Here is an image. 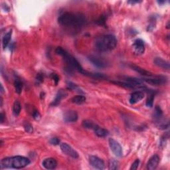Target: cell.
I'll list each match as a JSON object with an SVG mask.
<instances>
[{"instance_id": "obj_1", "label": "cell", "mask_w": 170, "mask_h": 170, "mask_svg": "<svg viewBox=\"0 0 170 170\" xmlns=\"http://www.w3.org/2000/svg\"><path fill=\"white\" fill-rule=\"evenodd\" d=\"M58 23L68 28L79 29L85 24L86 19L80 13L65 12L58 18Z\"/></svg>"}, {"instance_id": "obj_2", "label": "cell", "mask_w": 170, "mask_h": 170, "mask_svg": "<svg viewBox=\"0 0 170 170\" xmlns=\"http://www.w3.org/2000/svg\"><path fill=\"white\" fill-rule=\"evenodd\" d=\"M30 164V160L24 156H13L3 158L0 162L2 169H23Z\"/></svg>"}, {"instance_id": "obj_3", "label": "cell", "mask_w": 170, "mask_h": 170, "mask_svg": "<svg viewBox=\"0 0 170 170\" xmlns=\"http://www.w3.org/2000/svg\"><path fill=\"white\" fill-rule=\"evenodd\" d=\"M95 47L100 52H108L115 49L117 39L113 35H104L95 40Z\"/></svg>"}, {"instance_id": "obj_4", "label": "cell", "mask_w": 170, "mask_h": 170, "mask_svg": "<svg viewBox=\"0 0 170 170\" xmlns=\"http://www.w3.org/2000/svg\"><path fill=\"white\" fill-rule=\"evenodd\" d=\"M55 53L57 55H59L63 58L65 61L66 62V63L68 65V67L72 68V69H75V70L84 75L86 71L83 68V67L81 66L80 64L79 63V61H77L74 57L70 55L67 51H65V49H63L61 47H59L56 49Z\"/></svg>"}, {"instance_id": "obj_5", "label": "cell", "mask_w": 170, "mask_h": 170, "mask_svg": "<svg viewBox=\"0 0 170 170\" xmlns=\"http://www.w3.org/2000/svg\"><path fill=\"white\" fill-rule=\"evenodd\" d=\"M109 143L112 152H113L114 155L118 157H122L123 152H122V148L120 146V144L116 140H115L113 138H110L109 140Z\"/></svg>"}, {"instance_id": "obj_6", "label": "cell", "mask_w": 170, "mask_h": 170, "mask_svg": "<svg viewBox=\"0 0 170 170\" xmlns=\"http://www.w3.org/2000/svg\"><path fill=\"white\" fill-rule=\"evenodd\" d=\"M60 148L62 152L66 154V155L74 158V159L79 157V153L67 143H62V144H61Z\"/></svg>"}, {"instance_id": "obj_7", "label": "cell", "mask_w": 170, "mask_h": 170, "mask_svg": "<svg viewBox=\"0 0 170 170\" xmlns=\"http://www.w3.org/2000/svg\"><path fill=\"white\" fill-rule=\"evenodd\" d=\"M88 60L90 61L91 63L93 64L94 66L98 68H106L108 67V62L104 60L102 58H100L96 56H90L88 57Z\"/></svg>"}, {"instance_id": "obj_8", "label": "cell", "mask_w": 170, "mask_h": 170, "mask_svg": "<svg viewBox=\"0 0 170 170\" xmlns=\"http://www.w3.org/2000/svg\"><path fill=\"white\" fill-rule=\"evenodd\" d=\"M132 47L134 53L137 55H141L145 51L144 42L140 39H138L134 41Z\"/></svg>"}, {"instance_id": "obj_9", "label": "cell", "mask_w": 170, "mask_h": 170, "mask_svg": "<svg viewBox=\"0 0 170 170\" xmlns=\"http://www.w3.org/2000/svg\"><path fill=\"white\" fill-rule=\"evenodd\" d=\"M89 163L95 169H104L105 168V164L102 160L96 156H90Z\"/></svg>"}, {"instance_id": "obj_10", "label": "cell", "mask_w": 170, "mask_h": 170, "mask_svg": "<svg viewBox=\"0 0 170 170\" xmlns=\"http://www.w3.org/2000/svg\"><path fill=\"white\" fill-rule=\"evenodd\" d=\"M160 158L159 156L157 155H153L150 158V160H148V163H147V169L148 170H153L156 169L157 167L158 166V164L160 163Z\"/></svg>"}, {"instance_id": "obj_11", "label": "cell", "mask_w": 170, "mask_h": 170, "mask_svg": "<svg viewBox=\"0 0 170 170\" xmlns=\"http://www.w3.org/2000/svg\"><path fill=\"white\" fill-rule=\"evenodd\" d=\"M63 119L64 121L67 123L75 122L78 120V114L76 113V111H67V113H65L63 116Z\"/></svg>"}, {"instance_id": "obj_12", "label": "cell", "mask_w": 170, "mask_h": 170, "mask_svg": "<svg viewBox=\"0 0 170 170\" xmlns=\"http://www.w3.org/2000/svg\"><path fill=\"white\" fill-rule=\"evenodd\" d=\"M144 93L142 91H136L134 92L133 93L131 94L130 98V103L131 104H136L144 98Z\"/></svg>"}, {"instance_id": "obj_13", "label": "cell", "mask_w": 170, "mask_h": 170, "mask_svg": "<svg viewBox=\"0 0 170 170\" xmlns=\"http://www.w3.org/2000/svg\"><path fill=\"white\" fill-rule=\"evenodd\" d=\"M42 165L47 169H54L57 168V162L54 158L49 157L47 158V159H45L43 161H42Z\"/></svg>"}, {"instance_id": "obj_14", "label": "cell", "mask_w": 170, "mask_h": 170, "mask_svg": "<svg viewBox=\"0 0 170 170\" xmlns=\"http://www.w3.org/2000/svg\"><path fill=\"white\" fill-rule=\"evenodd\" d=\"M125 81L128 84L132 85L134 88L136 87H143V80L135 77H126L125 78Z\"/></svg>"}, {"instance_id": "obj_15", "label": "cell", "mask_w": 170, "mask_h": 170, "mask_svg": "<svg viewBox=\"0 0 170 170\" xmlns=\"http://www.w3.org/2000/svg\"><path fill=\"white\" fill-rule=\"evenodd\" d=\"M147 83L153 85H161L165 84L166 80L161 77H156V78H145L143 79Z\"/></svg>"}, {"instance_id": "obj_16", "label": "cell", "mask_w": 170, "mask_h": 170, "mask_svg": "<svg viewBox=\"0 0 170 170\" xmlns=\"http://www.w3.org/2000/svg\"><path fill=\"white\" fill-rule=\"evenodd\" d=\"M67 95V92H65L64 91H62V90L59 91V92H57L55 98V99H54V100L53 101V102L51 103V105L54 106L59 105V104L61 102V100L66 97Z\"/></svg>"}, {"instance_id": "obj_17", "label": "cell", "mask_w": 170, "mask_h": 170, "mask_svg": "<svg viewBox=\"0 0 170 170\" xmlns=\"http://www.w3.org/2000/svg\"><path fill=\"white\" fill-rule=\"evenodd\" d=\"M130 67H131V68L133 69V70H134L135 71H136L138 73H140V74L142 75H144V76H147V77H153L154 76V75L152 74V73L145 70V69L142 68L140 67H138V66H136V65H132Z\"/></svg>"}, {"instance_id": "obj_18", "label": "cell", "mask_w": 170, "mask_h": 170, "mask_svg": "<svg viewBox=\"0 0 170 170\" xmlns=\"http://www.w3.org/2000/svg\"><path fill=\"white\" fill-rule=\"evenodd\" d=\"M154 63L157 67L160 68H162L164 69H166V70H169V62L166 61L164 59H162L161 58H156L154 59Z\"/></svg>"}, {"instance_id": "obj_19", "label": "cell", "mask_w": 170, "mask_h": 170, "mask_svg": "<svg viewBox=\"0 0 170 170\" xmlns=\"http://www.w3.org/2000/svg\"><path fill=\"white\" fill-rule=\"evenodd\" d=\"M93 130H94V132L96 134V136H98V137H100V138L106 137L109 134V131L106 130V129L102 128H100L98 125L95 127V128Z\"/></svg>"}, {"instance_id": "obj_20", "label": "cell", "mask_w": 170, "mask_h": 170, "mask_svg": "<svg viewBox=\"0 0 170 170\" xmlns=\"http://www.w3.org/2000/svg\"><path fill=\"white\" fill-rule=\"evenodd\" d=\"M11 35H12V31L11 30L4 35V36H3L2 39V45H3V49H6L7 47L8 44L9 43Z\"/></svg>"}, {"instance_id": "obj_21", "label": "cell", "mask_w": 170, "mask_h": 170, "mask_svg": "<svg viewBox=\"0 0 170 170\" xmlns=\"http://www.w3.org/2000/svg\"><path fill=\"white\" fill-rule=\"evenodd\" d=\"M71 101L72 103H75L76 104H82L86 101V97L81 94L77 95L72 98Z\"/></svg>"}, {"instance_id": "obj_22", "label": "cell", "mask_w": 170, "mask_h": 170, "mask_svg": "<svg viewBox=\"0 0 170 170\" xmlns=\"http://www.w3.org/2000/svg\"><path fill=\"white\" fill-rule=\"evenodd\" d=\"M14 87H15V92H16V93L21 94L22 90H23L22 81L19 79H15L14 81Z\"/></svg>"}, {"instance_id": "obj_23", "label": "cell", "mask_w": 170, "mask_h": 170, "mask_svg": "<svg viewBox=\"0 0 170 170\" xmlns=\"http://www.w3.org/2000/svg\"><path fill=\"white\" fill-rule=\"evenodd\" d=\"M21 105L20 102L16 100L13 104V113L15 116H18L21 113Z\"/></svg>"}, {"instance_id": "obj_24", "label": "cell", "mask_w": 170, "mask_h": 170, "mask_svg": "<svg viewBox=\"0 0 170 170\" xmlns=\"http://www.w3.org/2000/svg\"><path fill=\"white\" fill-rule=\"evenodd\" d=\"M83 126L84 128H85L91 129V130H93L95 128V127L97 126V124L91 120H84L83 122Z\"/></svg>"}, {"instance_id": "obj_25", "label": "cell", "mask_w": 170, "mask_h": 170, "mask_svg": "<svg viewBox=\"0 0 170 170\" xmlns=\"http://www.w3.org/2000/svg\"><path fill=\"white\" fill-rule=\"evenodd\" d=\"M153 99H154V92H153V93H150V96H148V98L147 99L146 102V106H148L149 108H152L153 106Z\"/></svg>"}, {"instance_id": "obj_26", "label": "cell", "mask_w": 170, "mask_h": 170, "mask_svg": "<svg viewBox=\"0 0 170 170\" xmlns=\"http://www.w3.org/2000/svg\"><path fill=\"white\" fill-rule=\"evenodd\" d=\"M109 169L116 170L118 169V162L114 159H111L109 161Z\"/></svg>"}, {"instance_id": "obj_27", "label": "cell", "mask_w": 170, "mask_h": 170, "mask_svg": "<svg viewBox=\"0 0 170 170\" xmlns=\"http://www.w3.org/2000/svg\"><path fill=\"white\" fill-rule=\"evenodd\" d=\"M67 87L70 90H75L79 92H83V91L80 90V88L76 84L71 82H67Z\"/></svg>"}, {"instance_id": "obj_28", "label": "cell", "mask_w": 170, "mask_h": 170, "mask_svg": "<svg viewBox=\"0 0 170 170\" xmlns=\"http://www.w3.org/2000/svg\"><path fill=\"white\" fill-rule=\"evenodd\" d=\"M24 129L25 130V132H27L28 133H32L33 132V126L28 122H24Z\"/></svg>"}, {"instance_id": "obj_29", "label": "cell", "mask_w": 170, "mask_h": 170, "mask_svg": "<svg viewBox=\"0 0 170 170\" xmlns=\"http://www.w3.org/2000/svg\"><path fill=\"white\" fill-rule=\"evenodd\" d=\"M50 76H51V78L54 80L55 85H57L58 83H59V77L56 74V73H51V74L50 75Z\"/></svg>"}, {"instance_id": "obj_30", "label": "cell", "mask_w": 170, "mask_h": 170, "mask_svg": "<svg viewBox=\"0 0 170 170\" xmlns=\"http://www.w3.org/2000/svg\"><path fill=\"white\" fill-rule=\"evenodd\" d=\"M43 79H44L43 75L41 74V73H39V74H37V75L36 76V83L38 84H41V83H42Z\"/></svg>"}, {"instance_id": "obj_31", "label": "cell", "mask_w": 170, "mask_h": 170, "mask_svg": "<svg viewBox=\"0 0 170 170\" xmlns=\"http://www.w3.org/2000/svg\"><path fill=\"white\" fill-rule=\"evenodd\" d=\"M49 142H50V144L52 145L57 146V145L59 144L60 140L57 138H51V140H49Z\"/></svg>"}, {"instance_id": "obj_32", "label": "cell", "mask_w": 170, "mask_h": 170, "mask_svg": "<svg viewBox=\"0 0 170 170\" xmlns=\"http://www.w3.org/2000/svg\"><path fill=\"white\" fill-rule=\"evenodd\" d=\"M139 165H140V160H139L138 159L134 161V163L132 164V166H131V168H130V169L131 170H136L138 168V166Z\"/></svg>"}, {"instance_id": "obj_33", "label": "cell", "mask_w": 170, "mask_h": 170, "mask_svg": "<svg viewBox=\"0 0 170 170\" xmlns=\"http://www.w3.org/2000/svg\"><path fill=\"white\" fill-rule=\"evenodd\" d=\"M32 115H33V117L35 120H39L40 118H41V115L39 114V113L36 110H33V113H32Z\"/></svg>"}, {"instance_id": "obj_34", "label": "cell", "mask_w": 170, "mask_h": 170, "mask_svg": "<svg viewBox=\"0 0 170 170\" xmlns=\"http://www.w3.org/2000/svg\"><path fill=\"white\" fill-rule=\"evenodd\" d=\"M105 22H106V18L105 17L103 16V15L100 16V18L98 19V21H96V23L99 25H104L105 24Z\"/></svg>"}, {"instance_id": "obj_35", "label": "cell", "mask_w": 170, "mask_h": 170, "mask_svg": "<svg viewBox=\"0 0 170 170\" xmlns=\"http://www.w3.org/2000/svg\"><path fill=\"white\" fill-rule=\"evenodd\" d=\"M3 120H4V114H3V113H2L1 115H0V120H1L2 123L3 122Z\"/></svg>"}, {"instance_id": "obj_36", "label": "cell", "mask_w": 170, "mask_h": 170, "mask_svg": "<svg viewBox=\"0 0 170 170\" xmlns=\"http://www.w3.org/2000/svg\"><path fill=\"white\" fill-rule=\"evenodd\" d=\"M140 2H138V1H129L128 3H131V4L134 5V4H135V3H140Z\"/></svg>"}, {"instance_id": "obj_37", "label": "cell", "mask_w": 170, "mask_h": 170, "mask_svg": "<svg viewBox=\"0 0 170 170\" xmlns=\"http://www.w3.org/2000/svg\"><path fill=\"white\" fill-rule=\"evenodd\" d=\"M3 92H4V89H3L2 84H1V92L2 93H3Z\"/></svg>"}, {"instance_id": "obj_38", "label": "cell", "mask_w": 170, "mask_h": 170, "mask_svg": "<svg viewBox=\"0 0 170 170\" xmlns=\"http://www.w3.org/2000/svg\"><path fill=\"white\" fill-rule=\"evenodd\" d=\"M157 3H159V4H162V3H165V2H164V1H163V2H161V1H160V2H157Z\"/></svg>"}]
</instances>
